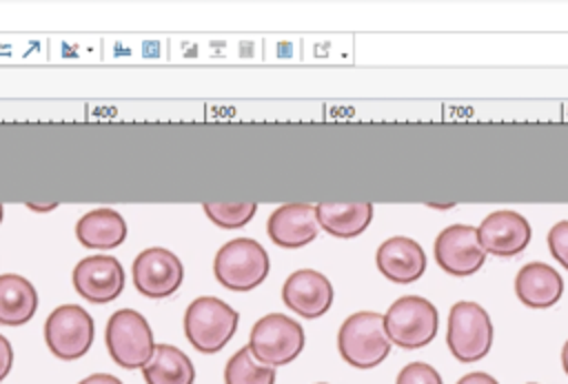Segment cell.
Instances as JSON below:
<instances>
[{
    "label": "cell",
    "instance_id": "ffe728a7",
    "mask_svg": "<svg viewBox=\"0 0 568 384\" xmlns=\"http://www.w3.org/2000/svg\"><path fill=\"white\" fill-rule=\"evenodd\" d=\"M146 384H193L195 368L184 351L171 344H155L149 362L142 366Z\"/></svg>",
    "mask_w": 568,
    "mask_h": 384
},
{
    "label": "cell",
    "instance_id": "7c38bea8",
    "mask_svg": "<svg viewBox=\"0 0 568 384\" xmlns=\"http://www.w3.org/2000/svg\"><path fill=\"white\" fill-rule=\"evenodd\" d=\"M530 224L517 211H495L477 226V238L484 253L497 257H513L521 253L530 242Z\"/></svg>",
    "mask_w": 568,
    "mask_h": 384
},
{
    "label": "cell",
    "instance_id": "484cf974",
    "mask_svg": "<svg viewBox=\"0 0 568 384\" xmlns=\"http://www.w3.org/2000/svg\"><path fill=\"white\" fill-rule=\"evenodd\" d=\"M457 384H499V382L493 375H488V373L475 371V373H468V375L459 377Z\"/></svg>",
    "mask_w": 568,
    "mask_h": 384
},
{
    "label": "cell",
    "instance_id": "cb8c5ba5",
    "mask_svg": "<svg viewBox=\"0 0 568 384\" xmlns=\"http://www.w3.org/2000/svg\"><path fill=\"white\" fill-rule=\"evenodd\" d=\"M548 249H550V255L568 271V220L557 222L548 231Z\"/></svg>",
    "mask_w": 568,
    "mask_h": 384
},
{
    "label": "cell",
    "instance_id": "83f0119b",
    "mask_svg": "<svg viewBox=\"0 0 568 384\" xmlns=\"http://www.w3.org/2000/svg\"><path fill=\"white\" fill-rule=\"evenodd\" d=\"M561 366H564V371H566V375H568V340H566V344H564V348H561Z\"/></svg>",
    "mask_w": 568,
    "mask_h": 384
},
{
    "label": "cell",
    "instance_id": "e0dca14e",
    "mask_svg": "<svg viewBox=\"0 0 568 384\" xmlns=\"http://www.w3.org/2000/svg\"><path fill=\"white\" fill-rule=\"evenodd\" d=\"M317 224L333 238H355L373 220L371 202H320L315 206Z\"/></svg>",
    "mask_w": 568,
    "mask_h": 384
},
{
    "label": "cell",
    "instance_id": "5bb4252c",
    "mask_svg": "<svg viewBox=\"0 0 568 384\" xmlns=\"http://www.w3.org/2000/svg\"><path fill=\"white\" fill-rule=\"evenodd\" d=\"M268 238L282 249H300L320 233L315 206L308 202H288L277 206L266 222Z\"/></svg>",
    "mask_w": 568,
    "mask_h": 384
},
{
    "label": "cell",
    "instance_id": "f1b7e54d",
    "mask_svg": "<svg viewBox=\"0 0 568 384\" xmlns=\"http://www.w3.org/2000/svg\"><path fill=\"white\" fill-rule=\"evenodd\" d=\"M0 222H2V204H0Z\"/></svg>",
    "mask_w": 568,
    "mask_h": 384
},
{
    "label": "cell",
    "instance_id": "7a4b0ae2",
    "mask_svg": "<svg viewBox=\"0 0 568 384\" xmlns=\"http://www.w3.org/2000/svg\"><path fill=\"white\" fill-rule=\"evenodd\" d=\"M266 249L253 238H235L220 246L213 260L215 280L229 291H251L268 275Z\"/></svg>",
    "mask_w": 568,
    "mask_h": 384
},
{
    "label": "cell",
    "instance_id": "8992f818",
    "mask_svg": "<svg viewBox=\"0 0 568 384\" xmlns=\"http://www.w3.org/2000/svg\"><path fill=\"white\" fill-rule=\"evenodd\" d=\"M104 344L111 360L122 368H142L155 344L146 317L133 309L115 311L104 329Z\"/></svg>",
    "mask_w": 568,
    "mask_h": 384
},
{
    "label": "cell",
    "instance_id": "d4e9b609",
    "mask_svg": "<svg viewBox=\"0 0 568 384\" xmlns=\"http://www.w3.org/2000/svg\"><path fill=\"white\" fill-rule=\"evenodd\" d=\"M13 364V348L4 335H0V382L9 375Z\"/></svg>",
    "mask_w": 568,
    "mask_h": 384
},
{
    "label": "cell",
    "instance_id": "603a6c76",
    "mask_svg": "<svg viewBox=\"0 0 568 384\" xmlns=\"http://www.w3.org/2000/svg\"><path fill=\"white\" fill-rule=\"evenodd\" d=\"M395 384H444V382L435 371V366L426 362H410L399 371Z\"/></svg>",
    "mask_w": 568,
    "mask_h": 384
},
{
    "label": "cell",
    "instance_id": "9a60e30c",
    "mask_svg": "<svg viewBox=\"0 0 568 384\" xmlns=\"http://www.w3.org/2000/svg\"><path fill=\"white\" fill-rule=\"evenodd\" d=\"M375 262L382 275L397 284H410L419 280L426 269L424 249L406 235H393L384 240L375 253Z\"/></svg>",
    "mask_w": 568,
    "mask_h": 384
},
{
    "label": "cell",
    "instance_id": "2e32d148",
    "mask_svg": "<svg viewBox=\"0 0 568 384\" xmlns=\"http://www.w3.org/2000/svg\"><path fill=\"white\" fill-rule=\"evenodd\" d=\"M515 293L528 309H550L564 293L561 275L544 262H530L515 277Z\"/></svg>",
    "mask_w": 568,
    "mask_h": 384
},
{
    "label": "cell",
    "instance_id": "44dd1931",
    "mask_svg": "<svg viewBox=\"0 0 568 384\" xmlns=\"http://www.w3.org/2000/svg\"><path fill=\"white\" fill-rule=\"evenodd\" d=\"M224 384H275V368L260 364L248 346H242L226 362Z\"/></svg>",
    "mask_w": 568,
    "mask_h": 384
},
{
    "label": "cell",
    "instance_id": "8fae6325",
    "mask_svg": "<svg viewBox=\"0 0 568 384\" xmlns=\"http://www.w3.org/2000/svg\"><path fill=\"white\" fill-rule=\"evenodd\" d=\"M73 289L93 304H106L124 291V269L113 255H89L73 269Z\"/></svg>",
    "mask_w": 568,
    "mask_h": 384
},
{
    "label": "cell",
    "instance_id": "ac0fdd59",
    "mask_svg": "<svg viewBox=\"0 0 568 384\" xmlns=\"http://www.w3.org/2000/svg\"><path fill=\"white\" fill-rule=\"evenodd\" d=\"M75 238L87 249H115L126 240V222L115 209H93L78 220Z\"/></svg>",
    "mask_w": 568,
    "mask_h": 384
},
{
    "label": "cell",
    "instance_id": "277c9868",
    "mask_svg": "<svg viewBox=\"0 0 568 384\" xmlns=\"http://www.w3.org/2000/svg\"><path fill=\"white\" fill-rule=\"evenodd\" d=\"M439 315L430 300L419 295H404L395 300L384 313V331L390 344L402 348H422L437 335Z\"/></svg>",
    "mask_w": 568,
    "mask_h": 384
},
{
    "label": "cell",
    "instance_id": "7402d4cb",
    "mask_svg": "<svg viewBox=\"0 0 568 384\" xmlns=\"http://www.w3.org/2000/svg\"><path fill=\"white\" fill-rule=\"evenodd\" d=\"M204 213L209 220L222 229L244 226L257 211L255 202H206Z\"/></svg>",
    "mask_w": 568,
    "mask_h": 384
},
{
    "label": "cell",
    "instance_id": "52a82bcc",
    "mask_svg": "<svg viewBox=\"0 0 568 384\" xmlns=\"http://www.w3.org/2000/svg\"><path fill=\"white\" fill-rule=\"evenodd\" d=\"M446 344L462 364L479 362L493 346V322L477 302H457L448 313Z\"/></svg>",
    "mask_w": 568,
    "mask_h": 384
},
{
    "label": "cell",
    "instance_id": "30bf717a",
    "mask_svg": "<svg viewBox=\"0 0 568 384\" xmlns=\"http://www.w3.org/2000/svg\"><path fill=\"white\" fill-rule=\"evenodd\" d=\"M182 280V262L166 249H144L133 262L135 289L146 297H169L180 289Z\"/></svg>",
    "mask_w": 568,
    "mask_h": 384
},
{
    "label": "cell",
    "instance_id": "3957f363",
    "mask_svg": "<svg viewBox=\"0 0 568 384\" xmlns=\"http://www.w3.org/2000/svg\"><path fill=\"white\" fill-rule=\"evenodd\" d=\"M240 315L226 302L213 295L193 300L184 313L186 340L200 353H217L235 335Z\"/></svg>",
    "mask_w": 568,
    "mask_h": 384
},
{
    "label": "cell",
    "instance_id": "d6986e66",
    "mask_svg": "<svg viewBox=\"0 0 568 384\" xmlns=\"http://www.w3.org/2000/svg\"><path fill=\"white\" fill-rule=\"evenodd\" d=\"M38 309V293L33 284L18 273L0 275V324L22 326Z\"/></svg>",
    "mask_w": 568,
    "mask_h": 384
},
{
    "label": "cell",
    "instance_id": "ba28073f",
    "mask_svg": "<svg viewBox=\"0 0 568 384\" xmlns=\"http://www.w3.org/2000/svg\"><path fill=\"white\" fill-rule=\"evenodd\" d=\"M93 317L78 304L53 309L44 322V342L49 351L64 362L82 357L93 344Z\"/></svg>",
    "mask_w": 568,
    "mask_h": 384
},
{
    "label": "cell",
    "instance_id": "9c48e42d",
    "mask_svg": "<svg viewBox=\"0 0 568 384\" xmlns=\"http://www.w3.org/2000/svg\"><path fill=\"white\" fill-rule=\"evenodd\" d=\"M435 262L448 275L466 277L477 273L484 266L486 253L479 244L477 229L468 224H450L446 226L433 244Z\"/></svg>",
    "mask_w": 568,
    "mask_h": 384
},
{
    "label": "cell",
    "instance_id": "5b68a950",
    "mask_svg": "<svg viewBox=\"0 0 568 384\" xmlns=\"http://www.w3.org/2000/svg\"><path fill=\"white\" fill-rule=\"evenodd\" d=\"M246 346L260 364L284 366L302 353L304 329L284 313H268L253 324Z\"/></svg>",
    "mask_w": 568,
    "mask_h": 384
},
{
    "label": "cell",
    "instance_id": "6da1fadb",
    "mask_svg": "<svg viewBox=\"0 0 568 384\" xmlns=\"http://www.w3.org/2000/svg\"><path fill=\"white\" fill-rule=\"evenodd\" d=\"M337 348L344 362L355 368H373L382 364L390 353L384 317L375 311H357L348 315L339 326Z\"/></svg>",
    "mask_w": 568,
    "mask_h": 384
},
{
    "label": "cell",
    "instance_id": "4fadbf2b",
    "mask_svg": "<svg viewBox=\"0 0 568 384\" xmlns=\"http://www.w3.org/2000/svg\"><path fill=\"white\" fill-rule=\"evenodd\" d=\"M282 300L302 317H320L333 304V284L320 271L300 269L286 277Z\"/></svg>",
    "mask_w": 568,
    "mask_h": 384
},
{
    "label": "cell",
    "instance_id": "4316f807",
    "mask_svg": "<svg viewBox=\"0 0 568 384\" xmlns=\"http://www.w3.org/2000/svg\"><path fill=\"white\" fill-rule=\"evenodd\" d=\"M78 384H122L115 375H109V373H93L84 380H80Z\"/></svg>",
    "mask_w": 568,
    "mask_h": 384
},
{
    "label": "cell",
    "instance_id": "f546056e",
    "mask_svg": "<svg viewBox=\"0 0 568 384\" xmlns=\"http://www.w3.org/2000/svg\"><path fill=\"white\" fill-rule=\"evenodd\" d=\"M317 384H326V382H317Z\"/></svg>",
    "mask_w": 568,
    "mask_h": 384
},
{
    "label": "cell",
    "instance_id": "4dcf8cb0",
    "mask_svg": "<svg viewBox=\"0 0 568 384\" xmlns=\"http://www.w3.org/2000/svg\"><path fill=\"white\" fill-rule=\"evenodd\" d=\"M528 384H537V382H528Z\"/></svg>",
    "mask_w": 568,
    "mask_h": 384
}]
</instances>
